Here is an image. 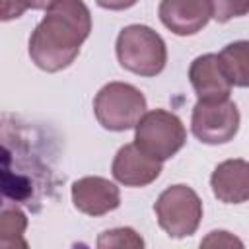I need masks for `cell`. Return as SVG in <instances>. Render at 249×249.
Masks as SVG:
<instances>
[{"instance_id": "6", "label": "cell", "mask_w": 249, "mask_h": 249, "mask_svg": "<svg viewBox=\"0 0 249 249\" xmlns=\"http://www.w3.org/2000/svg\"><path fill=\"white\" fill-rule=\"evenodd\" d=\"M154 212L160 228L175 239L189 237L196 231L202 218V202L187 185L167 187L156 200Z\"/></svg>"}, {"instance_id": "10", "label": "cell", "mask_w": 249, "mask_h": 249, "mask_svg": "<svg viewBox=\"0 0 249 249\" xmlns=\"http://www.w3.org/2000/svg\"><path fill=\"white\" fill-rule=\"evenodd\" d=\"M74 206L88 216H103L121 204V193L115 183L103 177H82L72 185Z\"/></svg>"}, {"instance_id": "14", "label": "cell", "mask_w": 249, "mask_h": 249, "mask_svg": "<svg viewBox=\"0 0 249 249\" xmlns=\"http://www.w3.org/2000/svg\"><path fill=\"white\" fill-rule=\"evenodd\" d=\"M27 228V218L19 208L4 206L0 214V247L14 249V247H27L23 237Z\"/></svg>"}, {"instance_id": "17", "label": "cell", "mask_w": 249, "mask_h": 249, "mask_svg": "<svg viewBox=\"0 0 249 249\" xmlns=\"http://www.w3.org/2000/svg\"><path fill=\"white\" fill-rule=\"evenodd\" d=\"M54 0H2L0 18L2 21H10L19 18L25 10H47Z\"/></svg>"}, {"instance_id": "2", "label": "cell", "mask_w": 249, "mask_h": 249, "mask_svg": "<svg viewBox=\"0 0 249 249\" xmlns=\"http://www.w3.org/2000/svg\"><path fill=\"white\" fill-rule=\"evenodd\" d=\"M89 31L91 14L82 0H54L29 37V56L45 72L64 70L80 54Z\"/></svg>"}, {"instance_id": "13", "label": "cell", "mask_w": 249, "mask_h": 249, "mask_svg": "<svg viewBox=\"0 0 249 249\" xmlns=\"http://www.w3.org/2000/svg\"><path fill=\"white\" fill-rule=\"evenodd\" d=\"M218 58L231 86L249 88V41L226 45Z\"/></svg>"}, {"instance_id": "15", "label": "cell", "mask_w": 249, "mask_h": 249, "mask_svg": "<svg viewBox=\"0 0 249 249\" xmlns=\"http://www.w3.org/2000/svg\"><path fill=\"white\" fill-rule=\"evenodd\" d=\"M142 237L130 228H117L103 231L97 239V247H142Z\"/></svg>"}, {"instance_id": "19", "label": "cell", "mask_w": 249, "mask_h": 249, "mask_svg": "<svg viewBox=\"0 0 249 249\" xmlns=\"http://www.w3.org/2000/svg\"><path fill=\"white\" fill-rule=\"evenodd\" d=\"M97 6L105 8V10H126L130 6H134L138 0H95Z\"/></svg>"}, {"instance_id": "5", "label": "cell", "mask_w": 249, "mask_h": 249, "mask_svg": "<svg viewBox=\"0 0 249 249\" xmlns=\"http://www.w3.org/2000/svg\"><path fill=\"white\" fill-rule=\"evenodd\" d=\"M187 140L181 119L165 109L146 111L136 124L134 144L154 160L165 161L175 156Z\"/></svg>"}, {"instance_id": "8", "label": "cell", "mask_w": 249, "mask_h": 249, "mask_svg": "<svg viewBox=\"0 0 249 249\" xmlns=\"http://www.w3.org/2000/svg\"><path fill=\"white\" fill-rule=\"evenodd\" d=\"M158 16L171 33L195 35L212 18V4L210 0H161Z\"/></svg>"}, {"instance_id": "9", "label": "cell", "mask_w": 249, "mask_h": 249, "mask_svg": "<svg viewBox=\"0 0 249 249\" xmlns=\"http://www.w3.org/2000/svg\"><path fill=\"white\" fill-rule=\"evenodd\" d=\"M161 163L163 161L150 158L132 142L117 152L111 173L124 187H146L160 177Z\"/></svg>"}, {"instance_id": "18", "label": "cell", "mask_w": 249, "mask_h": 249, "mask_svg": "<svg viewBox=\"0 0 249 249\" xmlns=\"http://www.w3.org/2000/svg\"><path fill=\"white\" fill-rule=\"evenodd\" d=\"M214 243L216 245H241V241L231 237L228 231H212L210 237H206L200 245H214Z\"/></svg>"}, {"instance_id": "3", "label": "cell", "mask_w": 249, "mask_h": 249, "mask_svg": "<svg viewBox=\"0 0 249 249\" xmlns=\"http://www.w3.org/2000/svg\"><path fill=\"white\" fill-rule=\"evenodd\" d=\"M119 64L144 78L158 76L167 62V49L163 39L148 25H126L117 37Z\"/></svg>"}, {"instance_id": "12", "label": "cell", "mask_w": 249, "mask_h": 249, "mask_svg": "<svg viewBox=\"0 0 249 249\" xmlns=\"http://www.w3.org/2000/svg\"><path fill=\"white\" fill-rule=\"evenodd\" d=\"M214 196L224 204H241L249 200V161L226 160L210 177Z\"/></svg>"}, {"instance_id": "4", "label": "cell", "mask_w": 249, "mask_h": 249, "mask_svg": "<svg viewBox=\"0 0 249 249\" xmlns=\"http://www.w3.org/2000/svg\"><path fill=\"white\" fill-rule=\"evenodd\" d=\"M93 113L97 123L107 130L136 128L146 113V97L142 91L124 82H109L93 99Z\"/></svg>"}, {"instance_id": "11", "label": "cell", "mask_w": 249, "mask_h": 249, "mask_svg": "<svg viewBox=\"0 0 249 249\" xmlns=\"http://www.w3.org/2000/svg\"><path fill=\"white\" fill-rule=\"evenodd\" d=\"M191 86L198 101H224L230 99L231 84L220 64L218 54H202L191 62Z\"/></svg>"}, {"instance_id": "1", "label": "cell", "mask_w": 249, "mask_h": 249, "mask_svg": "<svg viewBox=\"0 0 249 249\" xmlns=\"http://www.w3.org/2000/svg\"><path fill=\"white\" fill-rule=\"evenodd\" d=\"M2 193L39 212L58 185L56 146L47 130L18 117H2Z\"/></svg>"}, {"instance_id": "7", "label": "cell", "mask_w": 249, "mask_h": 249, "mask_svg": "<svg viewBox=\"0 0 249 249\" xmlns=\"http://www.w3.org/2000/svg\"><path fill=\"white\" fill-rule=\"evenodd\" d=\"M237 128L239 111L233 101H196L191 117V130L200 142L226 144L237 134Z\"/></svg>"}, {"instance_id": "16", "label": "cell", "mask_w": 249, "mask_h": 249, "mask_svg": "<svg viewBox=\"0 0 249 249\" xmlns=\"http://www.w3.org/2000/svg\"><path fill=\"white\" fill-rule=\"evenodd\" d=\"M210 4H212V18L220 23L249 14V0H210Z\"/></svg>"}]
</instances>
